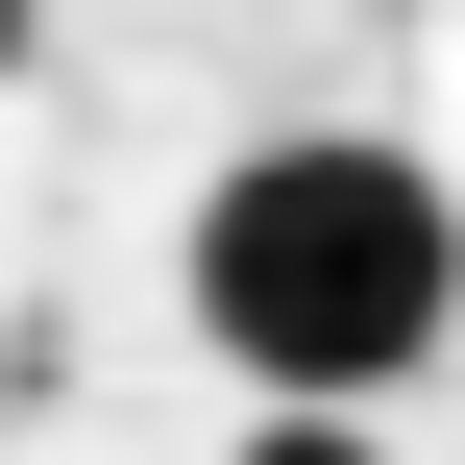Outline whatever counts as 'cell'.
Here are the masks:
<instances>
[{"label": "cell", "instance_id": "cell-1", "mask_svg": "<svg viewBox=\"0 0 465 465\" xmlns=\"http://www.w3.org/2000/svg\"><path fill=\"white\" fill-rule=\"evenodd\" d=\"M172 294H196V343H221L270 417H368V392H417L465 343V196L392 123H270V147L196 196Z\"/></svg>", "mask_w": 465, "mask_h": 465}, {"label": "cell", "instance_id": "cell-2", "mask_svg": "<svg viewBox=\"0 0 465 465\" xmlns=\"http://www.w3.org/2000/svg\"><path fill=\"white\" fill-rule=\"evenodd\" d=\"M221 465H392V441H368V417H245Z\"/></svg>", "mask_w": 465, "mask_h": 465}]
</instances>
